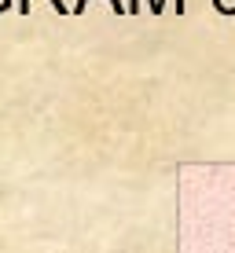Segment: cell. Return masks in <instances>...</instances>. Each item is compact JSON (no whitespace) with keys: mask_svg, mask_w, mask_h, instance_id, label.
Returning <instances> with one entry per match:
<instances>
[{"mask_svg":"<svg viewBox=\"0 0 235 253\" xmlns=\"http://www.w3.org/2000/svg\"><path fill=\"white\" fill-rule=\"evenodd\" d=\"M177 11H184V0H177Z\"/></svg>","mask_w":235,"mask_h":253,"instance_id":"6da1fadb","label":"cell"}]
</instances>
